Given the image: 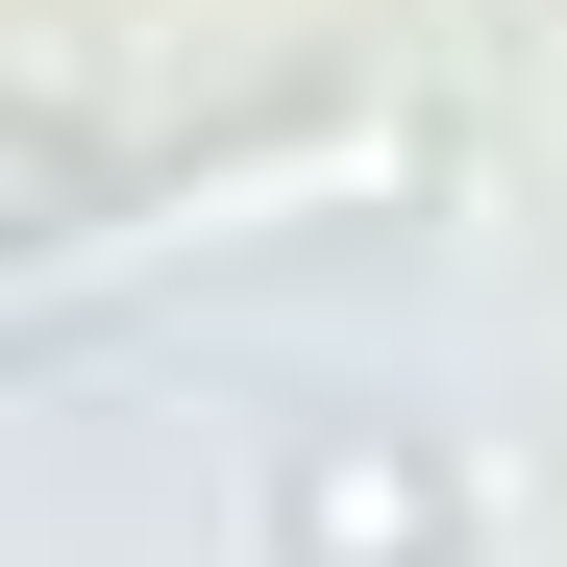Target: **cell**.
I'll list each match as a JSON object with an SVG mask.
<instances>
[{"mask_svg": "<svg viewBox=\"0 0 567 567\" xmlns=\"http://www.w3.org/2000/svg\"><path fill=\"white\" fill-rule=\"evenodd\" d=\"M395 124H297V148H223V173H173V198H124V223H74L50 247V297H124V271H173V247H271V223H321V198H395Z\"/></svg>", "mask_w": 567, "mask_h": 567, "instance_id": "6da1fadb", "label": "cell"}]
</instances>
